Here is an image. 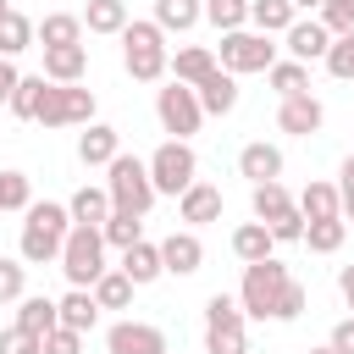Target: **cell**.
I'll use <instances>...</instances> for the list:
<instances>
[{"instance_id": "obj_42", "label": "cell", "mask_w": 354, "mask_h": 354, "mask_svg": "<svg viewBox=\"0 0 354 354\" xmlns=\"http://www.w3.org/2000/svg\"><path fill=\"white\" fill-rule=\"evenodd\" d=\"M0 354H44V337H39V332H28V326H17V321H11V326H6V332H0Z\"/></svg>"}, {"instance_id": "obj_45", "label": "cell", "mask_w": 354, "mask_h": 354, "mask_svg": "<svg viewBox=\"0 0 354 354\" xmlns=\"http://www.w3.org/2000/svg\"><path fill=\"white\" fill-rule=\"evenodd\" d=\"M321 22L332 28V39L348 33V28H354V0H326V6H321Z\"/></svg>"}, {"instance_id": "obj_41", "label": "cell", "mask_w": 354, "mask_h": 354, "mask_svg": "<svg viewBox=\"0 0 354 354\" xmlns=\"http://www.w3.org/2000/svg\"><path fill=\"white\" fill-rule=\"evenodd\" d=\"M326 72H332V77H343V83L354 77V28L332 39V50H326Z\"/></svg>"}, {"instance_id": "obj_17", "label": "cell", "mask_w": 354, "mask_h": 354, "mask_svg": "<svg viewBox=\"0 0 354 354\" xmlns=\"http://www.w3.org/2000/svg\"><path fill=\"white\" fill-rule=\"evenodd\" d=\"M116 155H122V133L105 127V122H88L83 138H77V160H83V166H111Z\"/></svg>"}, {"instance_id": "obj_23", "label": "cell", "mask_w": 354, "mask_h": 354, "mask_svg": "<svg viewBox=\"0 0 354 354\" xmlns=\"http://www.w3.org/2000/svg\"><path fill=\"white\" fill-rule=\"evenodd\" d=\"M17 326H28V332H55L61 326V304L55 299H44V293H22L17 299Z\"/></svg>"}, {"instance_id": "obj_3", "label": "cell", "mask_w": 354, "mask_h": 354, "mask_svg": "<svg viewBox=\"0 0 354 354\" xmlns=\"http://www.w3.org/2000/svg\"><path fill=\"white\" fill-rule=\"evenodd\" d=\"M61 271H66L72 288H94V282L111 271V266H105V232L88 227V221H72V232H66V243H61Z\"/></svg>"}, {"instance_id": "obj_44", "label": "cell", "mask_w": 354, "mask_h": 354, "mask_svg": "<svg viewBox=\"0 0 354 354\" xmlns=\"http://www.w3.org/2000/svg\"><path fill=\"white\" fill-rule=\"evenodd\" d=\"M304 304H310L304 282H293V277H288V288H282V299H277V315H271V321H299V315H304Z\"/></svg>"}, {"instance_id": "obj_7", "label": "cell", "mask_w": 354, "mask_h": 354, "mask_svg": "<svg viewBox=\"0 0 354 354\" xmlns=\"http://www.w3.org/2000/svg\"><path fill=\"white\" fill-rule=\"evenodd\" d=\"M216 61L227 66V72H271V61H277V44H271V33H260V28H232V33H221V50H216Z\"/></svg>"}, {"instance_id": "obj_48", "label": "cell", "mask_w": 354, "mask_h": 354, "mask_svg": "<svg viewBox=\"0 0 354 354\" xmlns=\"http://www.w3.org/2000/svg\"><path fill=\"white\" fill-rule=\"evenodd\" d=\"M22 83V72L11 66V55H0V105H11V88Z\"/></svg>"}, {"instance_id": "obj_12", "label": "cell", "mask_w": 354, "mask_h": 354, "mask_svg": "<svg viewBox=\"0 0 354 354\" xmlns=\"http://www.w3.org/2000/svg\"><path fill=\"white\" fill-rule=\"evenodd\" d=\"M282 39H288V55H293V61H304V66H310V61H326V50H332V28H326L321 17H310V22L299 17Z\"/></svg>"}, {"instance_id": "obj_39", "label": "cell", "mask_w": 354, "mask_h": 354, "mask_svg": "<svg viewBox=\"0 0 354 354\" xmlns=\"http://www.w3.org/2000/svg\"><path fill=\"white\" fill-rule=\"evenodd\" d=\"M28 293V260L17 254V260H6L0 254V304H17Z\"/></svg>"}, {"instance_id": "obj_4", "label": "cell", "mask_w": 354, "mask_h": 354, "mask_svg": "<svg viewBox=\"0 0 354 354\" xmlns=\"http://www.w3.org/2000/svg\"><path fill=\"white\" fill-rule=\"evenodd\" d=\"M105 171H111V177H105V188H111V210L149 216V205H155V177H149V160H138V155H116Z\"/></svg>"}, {"instance_id": "obj_55", "label": "cell", "mask_w": 354, "mask_h": 354, "mask_svg": "<svg viewBox=\"0 0 354 354\" xmlns=\"http://www.w3.org/2000/svg\"><path fill=\"white\" fill-rule=\"evenodd\" d=\"M0 210H6V205H0Z\"/></svg>"}, {"instance_id": "obj_35", "label": "cell", "mask_w": 354, "mask_h": 354, "mask_svg": "<svg viewBox=\"0 0 354 354\" xmlns=\"http://www.w3.org/2000/svg\"><path fill=\"white\" fill-rule=\"evenodd\" d=\"M44 88H50V77H44V72L22 77V83L11 88V116H17V122H33V116H39V100H44Z\"/></svg>"}, {"instance_id": "obj_32", "label": "cell", "mask_w": 354, "mask_h": 354, "mask_svg": "<svg viewBox=\"0 0 354 354\" xmlns=\"http://www.w3.org/2000/svg\"><path fill=\"white\" fill-rule=\"evenodd\" d=\"M343 238H348V221H343V216H326V221H304V243H310L315 254H337V249H343Z\"/></svg>"}, {"instance_id": "obj_46", "label": "cell", "mask_w": 354, "mask_h": 354, "mask_svg": "<svg viewBox=\"0 0 354 354\" xmlns=\"http://www.w3.org/2000/svg\"><path fill=\"white\" fill-rule=\"evenodd\" d=\"M44 354H83V332H72V326L44 332Z\"/></svg>"}, {"instance_id": "obj_30", "label": "cell", "mask_w": 354, "mask_h": 354, "mask_svg": "<svg viewBox=\"0 0 354 354\" xmlns=\"http://www.w3.org/2000/svg\"><path fill=\"white\" fill-rule=\"evenodd\" d=\"M199 17H205V0H155V22L166 33H188Z\"/></svg>"}, {"instance_id": "obj_10", "label": "cell", "mask_w": 354, "mask_h": 354, "mask_svg": "<svg viewBox=\"0 0 354 354\" xmlns=\"http://www.w3.org/2000/svg\"><path fill=\"white\" fill-rule=\"evenodd\" d=\"M155 116H160V127H166L171 138H194L199 122H205V105H199V94H194L188 83L171 77V88L155 94Z\"/></svg>"}, {"instance_id": "obj_43", "label": "cell", "mask_w": 354, "mask_h": 354, "mask_svg": "<svg viewBox=\"0 0 354 354\" xmlns=\"http://www.w3.org/2000/svg\"><path fill=\"white\" fill-rule=\"evenodd\" d=\"M266 227H271V238H277V243H304V210H299V205H293V210H282V216H277V221H266Z\"/></svg>"}, {"instance_id": "obj_11", "label": "cell", "mask_w": 354, "mask_h": 354, "mask_svg": "<svg viewBox=\"0 0 354 354\" xmlns=\"http://www.w3.org/2000/svg\"><path fill=\"white\" fill-rule=\"evenodd\" d=\"M105 348L111 354H166V332L149 321H116L105 332Z\"/></svg>"}, {"instance_id": "obj_34", "label": "cell", "mask_w": 354, "mask_h": 354, "mask_svg": "<svg viewBox=\"0 0 354 354\" xmlns=\"http://www.w3.org/2000/svg\"><path fill=\"white\" fill-rule=\"evenodd\" d=\"M33 39H39V22H28L22 11H6L0 17V55H22Z\"/></svg>"}, {"instance_id": "obj_38", "label": "cell", "mask_w": 354, "mask_h": 354, "mask_svg": "<svg viewBox=\"0 0 354 354\" xmlns=\"http://www.w3.org/2000/svg\"><path fill=\"white\" fill-rule=\"evenodd\" d=\"M205 22L216 33H232V28L249 22V0H205Z\"/></svg>"}, {"instance_id": "obj_21", "label": "cell", "mask_w": 354, "mask_h": 354, "mask_svg": "<svg viewBox=\"0 0 354 354\" xmlns=\"http://www.w3.org/2000/svg\"><path fill=\"white\" fill-rule=\"evenodd\" d=\"M122 271L138 282V288H149L155 277H166V260H160V243H149V238H138L133 249H122Z\"/></svg>"}, {"instance_id": "obj_50", "label": "cell", "mask_w": 354, "mask_h": 354, "mask_svg": "<svg viewBox=\"0 0 354 354\" xmlns=\"http://www.w3.org/2000/svg\"><path fill=\"white\" fill-rule=\"evenodd\" d=\"M337 177H343V188H354V155L343 160V171H337Z\"/></svg>"}, {"instance_id": "obj_13", "label": "cell", "mask_w": 354, "mask_h": 354, "mask_svg": "<svg viewBox=\"0 0 354 354\" xmlns=\"http://www.w3.org/2000/svg\"><path fill=\"white\" fill-rule=\"evenodd\" d=\"M321 122H326V111H321V100H315V94H288V100L277 105V127H282V133H293V138L321 133Z\"/></svg>"}, {"instance_id": "obj_25", "label": "cell", "mask_w": 354, "mask_h": 354, "mask_svg": "<svg viewBox=\"0 0 354 354\" xmlns=\"http://www.w3.org/2000/svg\"><path fill=\"white\" fill-rule=\"evenodd\" d=\"M299 210H304V221L343 216V188H332V183H304V194H299Z\"/></svg>"}, {"instance_id": "obj_40", "label": "cell", "mask_w": 354, "mask_h": 354, "mask_svg": "<svg viewBox=\"0 0 354 354\" xmlns=\"http://www.w3.org/2000/svg\"><path fill=\"white\" fill-rule=\"evenodd\" d=\"M0 205H6V210H28V205H33L28 171H0Z\"/></svg>"}, {"instance_id": "obj_53", "label": "cell", "mask_w": 354, "mask_h": 354, "mask_svg": "<svg viewBox=\"0 0 354 354\" xmlns=\"http://www.w3.org/2000/svg\"><path fill=\"white\" fill-rule=\"evenodd\" d=\"M310 354H337V348H332V343H326V348H310Z\"/></svg>"}, {"instance_id": "obj_15", "label": "cell", "mask_w": 354, "mask_h": 354, "mask_svg": "<svg viewBox=\"0 0 354 354\" xmlns=\"http://www.w3.org/2000/svg\"><path fill=\"white\" fill-rule=\"evenodd\" d=\"M88 50L83 44H44V77L50 83H83Z\"/></svg>"}, {"instance_id": "obj_16", "label": "cell", "mask_w": 354, "mask_h": 354, "mask_svg": "<svg viewBox=\"0 0 354 354\" xmlns=\"http://www.w3.org/2000/svg\"><path fill=\"white\" fill-rule=\"evenodd\" d=\"M199 105H205V116H227V111H238V72H227V66H216L199 88Z\"/></svg>"}, {"instance_id": "obj_19", "label": "cell", "mask_w": 354, "mask_h": 354, "mask_svg": "<svg viewBox=\"0 0 354 354\" xmlns=\"http://www.w3.org/2000/svg\"><path fill=\"white\" fill-rule=\"evenodd\" d=\"M177 216H183L188 227L221 221V188H210V183H194V188H183V194H177Z\"/></svg>"}, {"instance_id": "obj_2", "label": "cell", "mask_w": 354, "mask_h": 354, "mask_svg": "<svg viewBox=\"0 0 354 354\" xmlns=\"http://www.w3.org/2000/svg\"><path fill=\"white\" fill-rule=\"evenodd\" d=\"M116 39H122V66H127L133 83H155V77H166L171 55H166V28H160V22H127Z\"/></svg>"}, {"instance_id": "obj_14", "label": "cell", "mask_w": 354, "mask_h": 354, "mask_svg": "<svg viewBox=\"0 0 354 354\" xmlns=\"http://www.w3.org/2000/svg\"><path fill=\"white\" fill-rule=\"evenodd\" d=\"M160 260H166V271H171V277H194V271L205 266V243H199V232L188 227V232L160 238Z\"/></svg>"}, {"instance_id": "obj_24", "label": "cell", "mask_w": 354, "mask_h": 354, "mask_svg": "<svg viewBox=\"0 0 354 354\" xmlns=\"http://www.w3.org/2000/svg\"><path fill=\"white\" fill-rule=\"evenodd\" d=\"M232 254H238L243 266H254V260L277 254V238H271V227H266V221H243V227L232 232Z\"/></svg>"}, {"instance_id": "obj_5", "label": "cell", "mask_w": 354, "mask_h": 354, "mask_svg": "<svg viewBox=\"0 0 354 354\" xmlns=\"http://www.w3.org/2000/svg\"><path fill=\"white\" fill-rule=\"evenodd\" d=\"M282 288H288V266H282L277 254H266V260L243 266V282H238V304H243V315H254V321H271V315H277V299H282Z\"/></svg>"}, {"instance_id": "obj_20", "label": "cell", "mask_w": 354, "mask_h": 354, "mask_svg": "<svg viewBox=\"0 0 354 354\" xmlns=\"http://www.w3.org/2000/svg\"><path fill=\"white\" fill-rule=\"evenodd\" d=\"M216 66H221V61H216V50H205V44H183V50L171 55V77L188 83V88H199Z\"/></svg>"}, {"instance_id": "obj_28", "label": "cell", "mask_w": 354, "mask_h": 354, "mask_svg": "<svg viewBox=\"0 0 354 354\" xmlns=\"http://www.w3.org/2000/svg\"><path fill=\"white\" fill-rule=\"evenodd\" d=\"M249 205H254V221H277V216H282V210H293L299 199H293V194H288V188H282V183L271 177V183H254Z\"/></svg>"}, {"instance_id": "obj_8", "label": "cell", "mask_w": 354, "mask_h": 354, "mask_svg": "<svg viewBox=\"0 0 354 354\" xmlns=\"http://www.w3.org/2000/svg\"><path fill=\"white\" fill-rule=\"evenodd\" d=\"M39 127H88L94 122V88H77V83H50L44 100H39Z\"/></svg>"}, {"instance_id": "obj_51", "label": "cell", "mask_w": 354, "mask_h": 354, "mask_svg": "<svg viewBox=\"0 0 354 354\" xmlns=\"http://www.w3.org/2000/svg\"><path fill=\"white\" fill-rule=\"evenodd\" d=\"M343 221H354V188H343Z\"/></svg>"}, {"instance_id": "obj_18", "label": "cell", "mask_w": 354, "mask_h": 354, "mask_svg": "<svg viewBox=\"0 0 354 354\" xmlns=\"http://www.w3.org/2000/svg\"><path fill=\"white\" fill-rule=\"evenodd\" d=\"M238 177H249V183H271V177H282V149L266 144V138L243 144V149H238Z\"/></svg>"}, {"instance_id": "obj_52", "label": "cell", "mask_w": 354, "mask_h": 354, "mask_svg": "<svg viewBox=\"0 0 354 354\" xmlns=\"http://www.w3.org/2000/svg\"><path fill=\"white\" fill-rule=\"evenodd\" d=\"M326 0H293V11H321Z\"/></svg>"}, {"instance_id": "obj_47", "label": "cell", "mask_w": 354, "mask_h": 354, "mask_svg": "<svg viewBox=\"0 0 354 354\" xmlns=\"http://www.w3.org/2000/svg\"><path fill=\"white\" fill-rule=\"evenodd\" d=\"M326 343H332V348H337V354H354V315H348V321H337V326H332V337H326Z\"/></svg>"}, {"instance_id": "obj_29", "label": "cell", "mask_w": 354, "mask_h": 354, "mask_svg": "<svg viewBox=\"0 0 354 354\" xmlns=\"http://www.w3.org/2000/svg\"><path fill=\"white\" fill-rule=\"evenodd\" d=\"M133 17H127V0H88V11H83V28L88 33H122Z\"/></svg>"}, {"instance_id": "obj_9", "label": "cell", "mask_w": 354, "mask_h": 354, "mask_svg": "<svg viewBox=\"0 0 354 354\" xmlns=\"http://www.w3.org/2000/svg\"><path fill=\"white\" fill-rule=\"evenodd\" d=\"M149 177H155V194H183L199 183V155L188 149V138H166L155 155H149Z\"/></svg>"}, {"instance_id": "obj_27", "label": "cell", "mask_w": 354, "mask_h": 354, "mask_svg": "<svg viewBox=\"0 0 354 354\" xmlns=\"http://www.w3.org/2000/svg\"><path fill=\"white\" fill-rule=\"evenodd\" d=\"M249 22L260 33H288L299 22V11H293V0H249Z\"/></svg>"}, {"instance_id": "obj_54", "label": "cell", "mask_w": 354, "mask_h": 354, "mask_svg": "<svg viewBox=\"0 0 354 354\" xmlns=\"http://www.w3.org/2000/svg\"><path fill=\"white\" fill-rule=\"evenodd\" d=\"M6 11H11V6H6V0H0V17H6Z\"/></svg>"}, {"instance_id": "obj_6", "label": "cell", "mask_w": 354, "mask_h": 354, "mask_svg": "<svg viewBox=\"0 0 354 354\" xmlns=\"http://www.w3.org/2000/svg\"><path fill=\"white\" fill-rule=\"evenodd\" d=\"M205 354H249V332H243V304L227 293L205 299Z\"/></svg>"}, {"instance_id": "obj_36", "label": "cell", "mask_w": 354, "mask_h": 354, "mask_svg": "<svg viewBox=\"0 0 354 354\" xmlns=\"http://www.w3.org/2000/svg\"><path fill=\"white\" fill-rule=\"evenodd\" d=\"M100 232H105V243H111V249H133V243L144 238V216H133V210H111Z\"/></svg>"}, {"instance_id": "obj_37", "label": "cell", "mask_w": 354, "mask_h": 354, "mask_svg": "<svg viewBox=\"0 0 354 354\" xmlns=\"http://www.w3.org/2000/svg\"><path fill=\"white\" fill-rule=\"evenodd\" d=\"M39 39H44V44H83V17H72V11H50V17L39 22Z\"/></svg>"}, {"instance_id": "obj_31", "label": "cell", "mask_w": 354, "mask_h": 354, "mask_svg": "<svg viewBox=\"0 0 354 354\" xmlns=\"http://www.w3.org/2000/svg\"><path fill=\"white\" fill-rule=\"evenodd\" d=\"M266 83H271L282 100H288V94H310V66H304V61H293V55H288V61H271Z\"/></svg>"}, {"instance_id": "obj_1", "label": "cell", "mask_w": 354, "mask_h": 354, "mask_svg": "<svg viewBox=\"0 0 354 354\" xmlns=\"http://www.w3.org/2000/svg\"><path fill=\"white\" fill-rule=\"evenodd\" d=\"M22 216H28V221H22L17 254H22L28 266H50V260H61V243H66V232H72V210L44 199V205H28Z\"/></svg>"}, {"instance_id": "obj_33", "label": "cell", "mask_w": 354, "mask_h": 354, "mask_svg": "<svg viewBox=\"0 0 354 354\" xmlns=\"http://www.w3.org/2000/svg\"><path fill=\"white\" fill-rule=\"evenodd\" d=\"M133 288H138V282L116 266V271H105V277L94 282V299H100V310H127V304H133Z\"/></svg>"}, {"instance_id": "obj_26", "label": "cell", "mask_w": 354, "mask_h": 354, "mask_svg": "<svg viewBox=\"0 0 354 354\" xmlns=\"http://www.w3.org/2000/svg\"><path fill=\"white\" fill-rule=\"evenodd\" d=\"M66 210H72V221H88V227H105V216H111V188H77L72 199H66Z\"/></svg>"}, {"instance_id": "obj_22", "label": "cell", "mask_w": 354, "mask_h": 354, "mask_svg": "<svg viewBox=\"0 0 354 354\" xmlns=\"http://www.w3.org/2000/svg\"><path fill=\"white\" fill-rule=\"evenodd\" d=\"M55 304H61V326H72V332H94V321H100V299H94V288H66Z\"/></svg>"}, {"instance_id": "obj_49", "label": "cell", "mask_w": 354, "mask_h": 354, "mask_svg": "<svg viewBox=\"0 0 354 354\" xmlns=\"http://www.w3.org/2000/svg\"><path fill=\"white\" fill-rule=\"evenodd\" d=\"M337 293H343V304L354 310V266H343V271H337Z\"/></svg>"}]
</instances>
